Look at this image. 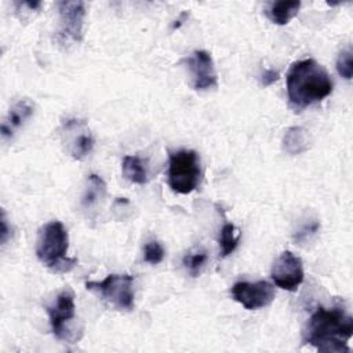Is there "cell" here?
Instances as JSON below:
<instances>
[{"instance_id": "obj_1", "label": "cell", "mask_w": 353, "mask_h": 353, "mask_svg": "<svg viewBox=\"0 0 353 353\" xmlns=\"http://www.w3.org/2000/svg\"><path fill=\"white\" fill-rule=\"evenodd\" d=\"M353 334V317L341 306H319L302 331L303 343L323 353L349 352L347 341Z\"/></svg>"}, {"instance_id": "obj_2", "label": "cell", "mask_w": 353, "mask_h": 353, "mask_svg": "<svg viewBox=\"0 0 353 353\" xmlns=\"http://www.w3.org/2000/svg\"><path fill=\"white\" fill-rule=\"evenodd\" d=\"M290 102L299 109L320 102L332 91L330 73L316 59L306 58L290 66L285 79Z\"/></svg>"}, {"instance_id": "obj_3", "label": "cell", "mask_w": 353, "mask_h": 353, "mask_svg": "<svg viewBox=\"0 0 353 353\" xmlns=\"http://www.w3.org/2000/svg\"><path fill=\"white\" fill-rule=\"evenodd\" d=\"M69 234L63 223L51 221L41 226L36 243V255L39 261L55 273L69 272L76 263V258H68Z\"/></svg>"}, {"instance_id": "obj_4", "label": "cell", "mask_w": 353, "mask_h": 353, "mask_svg": "<svg viewBox=\"0 0 353 353\" xmlns=\"http://www.w3.org/2000/svg\"><path fill=\"white\" fill-rule=\"evenodd\" d=\"M200 157L194 150L181 149L168 156V185L181 194L193 192L200 181Z\"/></svg>"}, {"instance_id": "obj_5", "label": "cell", "mask_w": 353, "mask_h": 353, "mask_svg": "<svg viewBox=\"0 0 353 353\" xmlns=\"http://www.w3.org/2000/svg\"><path fill=\"white\" fill-rule=\"evenodd\" d=\"M85 287L97 291L116 310L134 309V277L131 274H109L102 281H87Z\"/></svg>"}, {"instance_id": "obj_6", "label": "cell", "mask_w": 353, "mask_h": 353, "mask_svg": "<svg viewBox=\"0 0 353 353\" xmlns=\"http://www.w3.org/2000/svg\"><path fill=\"white\" fill-rule=\"evenodd\" d=\"M59 29L57 32L58 40L65 44L69 41L79 43L83 37V25L85 17L84 1H59Z\"/></svg>"}, {"instance_id": "obj_7", "label": "cell", "mask_w": 353, "mask_h": 353, "mask_svg": "<svg viewBox=\"0 0 353 353\" xmlns=\"http://www.w3.org/2000/svg\"><path fill=\"white\" fill-rule=\"evenodd\" d=\"M302 259L291 251H283L272 266V280L281 290L295 291L303 281Z\"/></svg>"}, {"instance_id": "obj_8", "label": "cell", "mask_w": 353, "mask_h": 353, "mask_svg": "<svg viewBox=\"0 0 353 353\" xmlns=\"http://www.w3.org/2000/svg\"><path fill=\"white\" fill-rule=\"evenodd\" d=\"M232 296L247 310H256L272 303L274 298V287L265 280L256 283L237 281L233 284Z\"/></svg>"}, {"instance_id": "obj_9", "label": "cell", "mask_w": 353, "mask_h": 353, "mask_svg": "<svg viewBox=\"0 0 353 353\" xmlns=\"http://www.w3.org/2000/svg\"><path fill=\"white\" fill-rule=\"evenodd\" d=\"M51 331L58 339H68V328L66 323H69L76 316V305L73 292L69 290L61 291L57 298L46 306Z\"/></svg>"}, {"instance_id": "obj_10", "label": "cell", "mask_w": 353, "mask_h": 353, "mask_svg": "<svg viewBox=\"0 0 353 353\" xmlns=\"http://www.w3.org/2000/svg\"><path fill=\"white\" fill-rule=\"evenodd\" d=\"M186 65L190 73V80L197 91H205L218 85V76L214 61L210 52L196 50L186 58Z\"/></svg>"}, {"instance_id": "obj_11", "label": "cell", "mask_w": 353, "mask_h": 353, "mask_svg": "<svg viewBox=\"0 0 353 353\" xmlns=\"http://www.w3.org/2000/svg\"><path fill=\"white\" fill-rule=\"evenodd\" d=\"M63 142L68 146V152L76 160H83L87 157L94 148V138L87 128L85 123L81 120H68L62 125Z\"/></svg>"}, {"instance_id": "obj_12", "label": "cell", "mask_w": 353, "mask_h": 353, "mask_svg": "<svg viewBox=\"0 0 353 353\" xmlns=\"http://www.w3.org/2000/svg\"><path fill=\"white\" fill-rule=\"evenodd\" d=\"M34 112V106L29 99H21L11 106L4 121L1 123V137L3 139H8L12 134L23 125L26 120L32 117Z\"/></svg>"}, {"instance_id": "obj_13", "label": "cell", "mask_w": 353, "mask_h": 353, "mask_svg": "<svg viewBox=\"0 0 353 353\" xmlns=\"http://www.w3.org/2000/svg\"><path fill=\"white\" fill-rule=\"evenodd\" d=\"M301 1H270L266 4V15L276 25L288 23L299 11Z\"/></svg>"}, {"instance_id": "obj_14", "label": "cell", "mask_w": 353, "mask_h": 353, "mask_svg": "<svg viewBox=\"0 0 353 353\" xmlns=\"http://www.w3.org/2000/svg\"><path fill=\"white\" fill-rule=\"evenodd\" d=\"M121 170L123 175L132 183L143 185L148 182V160L139 156H124Z\"/></svg>"}, {"instance_id": "obj_15", "label": "cell", "mask_w": 353, "mask_h": 353, "mask_svg": "<svg viewBox=\"0 0 353 353\" xmlns=\"http://www.w3.org/2000/svg\"><path fill=\"white\" fill-rule=\"evenodd\" d=\"M309 148L307 132L302 127H291L285 131L283 137V149L288 154H301Z\"/></svg>"}, {"instance_id": "obj_16", "label": "cell", "mask_w": 353, "mask_h": 353, "mask_svg": "<svg viewBox=\"0 0 353 353\" xmlns=\"http://www.w3.org/2000/svg\"><path fill=\"white\" fill-rule=\"evenodd\" d=\"M106 192V185L103 179L95 174H91L87 179V188L81 197V205L84 208H90L98 203L99 199L103 197Z\"/></svg>"}, {"instance_id": "obj_17", "label": "cell", "mask_w": 353, "mask_h": 353, "mask_svg": "<svg viewBox=\"0 0 353 353\" xmlns=\"http://www.w3.org/2000/svg\"><path fill=\"white\" fill-rule=\"evenodd\" d=\"M240 229L236 228L233 223H225L221 229V234H219V252L222 256H228L229 254H232L237 244H239V239H240Z\"/></svg>"}, {"instance_id": "obj_18", "label": "cell", "mask_w": 353, "mask_h": 353, "mask_svg": "<svg viewBox=\"0 0 353 353\" xmlns=\"http://www.w3.org/2000/svg\"><path fill=\"white\" fill-rule=\"evenodd\" d=\"M205 262H207V254L203 250H199V251H194V252H188L183 256V265L193 277L200 274Z\"/></svg>"}, {"instance_id": "obj_19", "label": "cell", "mask_w": 353, "mask_h": 353, "mask_svg": "<svg viewBox=\"0 0 353 353\" xmlns=\"http://www.w3.org/2000/svg\"><path fill=\"white\" fill-rule=\"evenodd\" d=\"M336 70L341 77L350 80L353 76V54L350 48L342 50L336 58Z\"/></svg>"}, {"instance_id": "obj_20", "label": "cell", "mask_w": 353, "mask_h": 353, "mask_svg": "<svg viewBox=\"0 0 353 353\" xmlns=\"http://www.w3.org/2000/svg\"><path fill=\"white\" fill-rule=\"evenodd\" d=\"M164 255H165V251L163 245L156 240L148 241L143 247V259L150 265L160 263L164 259Z\"/></svg>"}, {"instance_id": "obj_21", "label": "cell", "mask_w": 353, "mask_h": 353, "mask_svg": "<svg viewBox=\"0 0 353 353\" xmlns=\"http://www.w3.org/2000/svg\"><path fill=\"white\" fill-rule=\"evenodd\" d=\"M319 229H320V223H319L317 221H312V222L303 225V226L295 233L294 239H295L296 241H306V240L310 239L313 234H316V233L319 232Z\"/></svg>"}, {"instance_id": "obj_22", "label": "cell", "mask_w": 353, "mask_h": 353, "mask_svg": "<svg viewBox=\"0 0 353 353\" xmlns=\"http://www.w3.org/2000/svg\"><path fill=\"white\" fill-rule=\"evenodd\" d=\"M279 72L274 70V69H265L262 73H261V84L263 87H268V85H272L273 83H276L279 80Z\"/></svg>"}, {"instance_id": "obj_23", "label": "cell", "mask_w": 353, "mask_h": 353, "mask_svg": "<svg viewBox=\"0 0 353 353\" xmlns=\"http://www.w3.org/2000/svg\"><path fill=\"white\" fill-rule=\"evenodd\" d=\"M8 234H10V232H8V226H7V219H6V215L3 212V218H1V243L3 244H6V241L8 239Z\"/></svg>"}]
</instances>
